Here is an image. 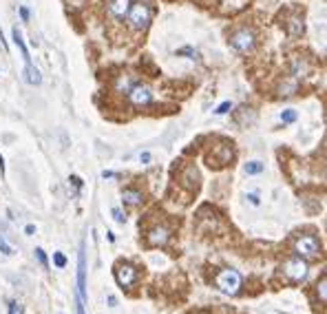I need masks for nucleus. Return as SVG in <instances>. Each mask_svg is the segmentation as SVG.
<instances>
[{
    "instance_id": "1a4fd4ad",
    "label": "nucleus",
    "mask_w": 327,
    "mask_h": 314,
    "mask_svg": "<svg viewBox=\"0 0 327 314\" xmlns=\"http://www.w3.org/2000/svg\"><path fill=\"white\" fill-rule=\"evenodd\" d=\"M84 296H86V255H84V246H82L78 255V299L84 301Z\"/></svg>"
},
{
    "instance_id": "5701e85b",
    "label": "nucleus",
    "mask_w": 327,
    "mask_h": 314,
    "mask_svg": "<svg viewBox=\"0 0 327 314\" xmlns=\"http://www.w3.org/2000/svg\"><path fill=\"white\" fill-rule=\"evenodd\" d=\"M53 264H56L58 268H64V266H66V257L62 255V252H56V255H53Z\"/></svg>"
},
{
    "instance_id": "9b49d317",
    "label": "nucleus",
    "mask_w": 327,
    "mask_h": 314,
    "mask_svg": "<svg viewBox=\"0 0 327 314\" xmlns=\"http://www.w3.org/2000/svg\"><path fill=\"white\" fill-rule=\"evenodd\" d=\"M129 7H131L129 0H108L106 11H108L111 18L122 20V18H126V13H129Z\"/></svg>"
},
{
    "instance_id": "20e7f679",
    "label": "nucleus",
    "mask_w": 327,
    "mask_h": 314,
    "mask_svg": "<svg viewBox=\"0 0 327 314\" xmlns=\"http://www.w3.org/2000/svg\"><path fill=\"white\" fill-rule=\"evenodd\" d=\"M281 270H283V274L292 283H301V281L307 279L310 268H307V264L301 257H289V259L283 261V268H281Z\"/></svg>"
},
{
    "instance_id": "a211bd4d",
    "label": "nucleus",
    "mask_w": 327,
    "mask_h": 314,
    "mask_svg": "<svg viewBox=\"0 0 327 314\" xmlns=\"http://www.w3.org/2000/svg\"><path fill=\"white\" fill-rule=\"evenodd\" d=\"M133 84H135V82H133V80H131L129 76H122L120 80H117V91H124V93H129Z\"/></svg>"
},
{
    "instance_id": "6e6552de",
    "label": "nucleus",
    "mask_w": 327,
    "mask_h": 314,
    "mask_svg": "<svg viewBox=\"0 0 327 314\" xmlns=\"http://www.w3.org/2000/svg\"><path fill=\"white\" fill-rule=\"evenodd\" d=\"M146 239H148V246H166L170 239V228L166 223H157V226H153L148 230Z\"/></svg>"
},
{
    "instance_id": "c756f323",
    "label": "nucleus",
    "mask_w": 327,
    "mask_h": 314,
    "mask_svg": "<svg viewBox=\"0 0 327 314\" xmlns=\"http://www.w3.org/2000/svg\"><path fill=\"white\" fill-rule=\"evenodd\" d=\"M20 18L22 20H29V9H27V7H20Z\"/></svg>"
},
{
    "instance_id": "aec40b11",
    "label": "nucleus",
    "mask_w": 327,
    "mask_h": 314,
    "mask_svg": "<svg viewBox=\"0 0 327 314\" xmlns=\"http://www.w3.org/2000/svg\"><path fill=\"white\" fill-rule=\"evenodd\" d=\"M177 56H181V58H190V60H197V51L192 49V47H184L177 51Z\"/></svg>"
},
{
    "instance_id": "f3484780",
    "label": "nucleus",
    "mask_w": 327,
    "mask_h": 314,
    "mask_svg": "<svg viewBox=\"0 0 327 314\" xmlns=\"http://www.w3.org/2000/svg\"><path fill=\"white\" fill-rule=\"evenodd\" d=\"M243 168H245V173H248V175H259V173L263 170V164L255 160V162H248Z\"/></svg>"
},
{
    "instance_id": "a878e982",
    "label": "nucleus",
    "mask_w": 327,
    "mask_h": 314,
    "mask_svg": "<svg viewBox=\"0 0 327 314\" xmlns=\"http://www.w3.org/2000/svg\"><path fill=\"white\" fill-rule=\"evenodd\" d=\"M113 219H115L117 223H124V221H126V217L122 215V211H120V208H113Z\"/></svg>"
},
{
    "instance_id": "b1692460",
    "label": "nucleus",
    "mask_w": 327,
    "mask_h": 314,
    "mask_svg": "<svg viewBox=\"0 0 327 314\" xmlns=\"http://www.w3.org/2000/svg\"><path fill=\"white\" fill-rule=\"evenodd\" d=\"M35 257H38V261H40V264H42L44 268L49 266V261H47V255H44V250H42V248H35Z\"/></svg>"
},
{
    "instance_id": "f03ea898",
    "label": "nucleus",
    "mask_w": 327,
    "mask_h": 314,
    "mask_svg": "<svg viewBox=\"0 0 327 314\" xmlns=\"http://www.w3.org/2000/svg\"><path fill=\"white\" fill-rule=\"evenodd\" d=\"M292 250L301 259H318V257H321V241H318L314 235H301L294 241Z\"/></svg>"
},
{
    "instance_id": "9d476101",
    "label": "nucleus",
    "mask_w": 327,
    "mask_h": 314,
    "mask_svg": "<svg viewBox=\"0 0 327 314\" xmlns=\"http://www.w3.org/2000/svg\"><path fill=\"white\" fill-rule=\"evenodd\" d=\"M296 93H299V78L285 76L283 80L279 82V86H277L279 98H292V95H296Z\"/></svg>"
},
{
    "instance_id": "f8f14e48",
    "label": "nucleus",
    "mask_w": 327,
    "mask_h": 314,
    "mask_svg": "<svg viewBox=\"0 0 327 314\" xmlns=\"http://www.w3.org/2000/svg\"><path fill=\"white\" fill-rule=\"evenodd\" d=\"M11 38H13V44H16V47L20 49V56H22V60H25L27 64H31V56H29V49H27L25 38H22V33H20V29H18V27H13Z\"/></svg>"
},
{
    "instance_id": "7ed1b4c3",
    "label": "nucleus",
    "mask_w": 327,
    "mask_h": 314,
    "mask_svg": "<svg viewBox=\"0 0 327 314\" xmlns=\"http://www.w3.org/2000/svg\"><path fill=\"white\" fill-rule=\"evenodd\" d=\"M255 44H257V33L250 27H239L230 36V47L234 51H239V54H248Z\"/></svg>"
},
{
    "instance_id": "0eeeda50",
    "label": "nucleus",
    "mask_w": 327,
    "mask_h": 314,
    "mask_svg": "<svg viewBox=\"0 0 327 314\" xmlns=\"http://www.w3.org/2000/svg\"><path fill=\"white\" fill-rule=\"evenodd\" d=\"M115 281L120 288H131L137 281V268L133 264H117L115 266Z\"/></svg>"
},
{
    "instance_id": "393cba45",
    "label": "nucleus",
    "mask_w": 327,
    "mask_h": 314,
    "mask_svg": "<svg viewBox=\"0 0 327 314\" xmlns=\"http://www.w3.org/2000/svg\"><path fill=\"white\" fill-rule=\"evenodd\" d=\"M9 314H25V312H22V305H20V303L11 301V303H9Z\"/></svg>"
},
{
    "instance_id": "412c9836",
    "label": "nucleus",
    "mask_w": 327,
    "mask_h": 314,
    "mask_svg": "<svg viewBox=\"0 0 327 314\" xmlns=\"http://www.w3.org/2000/svg\"><path fill=\"white\" fill-rule=\"evenodd\" d=\"M230 109H232V102H221L219 104V107L217 109H214V113H217V115H226L228 113V111Z\"/></svg>"
},
{
    "instance_id": "4be33fe9",
    "label": "nucleus",
    "mask_w": 327,
    "mask_h": 314,
    "mask_svg": "<svg viewBox=\"0 0 327 314\" xmlns=\"http://www.w3.org/2000/svg\"><path fill=\"white\" fill-rule=\"evenodd\" d=\"M0 252H3V255H11V252H13V248L7 243V239L3 235H0Z\"/></svg>"
},
{
    "instance_id": "bb28decb",
    "label": "nucleus",
    "mask_w": 327,
    "mask_h": 314,
    "mask_svg": "<svg viewBox=\"0 0 327 314\" xmlns=\"http://www.w3.org/2000/svg\"><path fill=\"white\" fill-rule=\"evenodd\" d=\"M248 201H250V204H255V206H259V193H248Z\"/></svg>"
},
{
    "instance_id": "cd10ccee",
    "label": "nucleus",
    "mask_w": 327,
    "mask_h": 314,
    "mask_svg": "<svg viewBox=\"0 0 327 314\" xmlns=\"http://www.w3.org/2000/svg\"><path fill=\"white\" fill-rule=\"evenodd\" d=\"M139 162H142V164H151V153L144 151L142 155H139Z\"/></svg>"
},
{
    "instance_id": "39448f33",
    "label": "nucleus",
    "mask_w": 327,
    "mask_h": 314,
    "mask_svg": "<svg viewBox=\"0 0 327 314\" xmlns=\"http://www.w3.org/2000/svg\"><path fill=\"white\" fill-rule=\"evenodd\" d=\"M217 288H219L224 294L234 296V294L241 290V274L237 272V270H232V268H228V270H221V272L217 274Z\"/></svg>"
},
{
    "instance_id": "2f4dec72",
    "label": "nucleus",
    "mask_w": 327,
    "mask_h": 314,
    "mask_svg": "<svg viewBox=\"0 0 327 314\" xmlns=\"http://www.w3.org/2000/svg\"><path fill=\"white\" fill-rule=\"evenodd\" d=\"M25 233H27V235H33V233H35V228L31 226V223H29V226L25 228Z\"/></svg>"
},
{
    "instance_id": "423d86ee",
    "label": "nucleus",
    "mask_w": 327,
    "mask_h": 314,
    "mask_svg": "<svg viewBox=\"0 0 327 314\" xmlns=\"http://www.w3.org/2000/svg\"><path fill=\"white\" fill-rule=\"evenodd\" d=\"M129 95V102L133 107H148V104H153V89L148 84H133L131 91L126 93Z\"/></svg>"
},
{
    "instance_id": "2eb2a0df",
    "label": "nucleus",
    "mask_w": 327,
    "mask_h": 314,
    "mask_svg": "<svg viewBox=\"0 0 327 314\" xmlns=\"http://www.w3.org/2000/svg\"><path fill=\"white\" fill-rule=\"evenodd\" d=\"M287 31L294 36V38H299V36H303V20L299 16H294V18H289L287 20Z\"/></svg>"
},
{
    "instance_id": "6ab92c4d",
    "label": "nucleus",
    "mask_w": 327,
    "mask_h": 314,
    "mask_svg": "<svg viewBox=\"0 0 327 314\" xmlns=\"http://www.w3.org/2000/svg\"><path fill=\"white\" fill-rule=\"evenodd\" d=\"M296 117H299V113H296L294 109H285L283 113H281V119H283L285 124H292V122H296Z\"/></svg>"
},
{
    "instance_id": "7c9ffc66",
    "label": "nucleus",
    "mask_w": 327,
    "mask_h": 314,
    "mask_svg": "<svg viewBox=\"0 0 327 314\" xmlns=\"http://www.w3.org/2000/svg\"><path fill=\"white\" fill-rule=\"evenodd\" d=\"M71 182L76 184V188H82V179H80L78 175H71Z\"/></svg>"
},
{
    "instance_id": "f257e3e1",
    "label": "nucleus",
    "mask_w": 327,
    "mask_h": 314,
    "mask_svg": "<svg viewBox=\"0 0 327 314\" xmlns=\"http://www.w3.org/2000/svg\"><path fill=\"white\" fill-rule=\"evenodd\" d=\"M151 18H153V11L146 3H133L129 7V13H126V20H129L131 29H135V31H146L148 25H151Z\"/></svg>"
},
{
    "instance_id": "ddd939ff",
    "label": "nucleus",
    "mask_w": 327,
    "mask_h": 314,
    "mask_svg": "<svg viewBox=\"0 0 327 314\" xmlns=\"http://www.w3.org/2000/svg\"><path fill=\"white\" fill-rule=\"evenodd\" d=\"M122 199H124L126 206H139V204H142V199H144V195H142V190H137V188H124Z\"/></svg>"
},
{
    "instance_id": "4468645a",
    "label": "nucleus",
    "mask_w": 327,
    "mask_h": 314,
    "mask_svg": "<svg viewBox=\"0 0 327 314\" xmlns=\"http://www.w3.org/2000/svg\"><path fill=\"white\" fill-rule=\"evenodd\" d=\"M25 78H27L29 84H33V86H38L40 82H42V76H40L38 66H33V64H27V73H25Z\"/></svg>"
},
{
    "instance_id": "473e14b6",
    "label": "nucleus",
    "mask_w": 327,
    "mask_h": 314,
    "mask_svg": "<svg viewBox=\"0 0 327 314\" xmlns=\"http://www.w3.org/2000/svg\"><path fill=\"white\" fill-rule=\"evenodd\" d=\"M0 175H5V160H3V155H0Z\"/></svg>"
},
{
    "instance_id": "dca6fc26",
    "label": "nucleus",
    "mask_w": 327,
    "mask_h": 314,
    "mask_svg": "<svg viewBox=\"0 0 327 314\" xmlns=\"http://www.w3.org/2000/svg\"><path fill=\"white\" fill-rule=\"evenodd\" d=\"M316 299L321 303H327V276H323V279L316 283Z\"/></svg>"
},
{
    "instance_id": "c85d7f7f",
    "label": "nucleus",
    "mask_w": 327,
    "mask_h": 314,
    "mask_svg": "<svg viewBox=\"0 0 327 314\" xmlns=\"http://www.w3.org/2000/svg\"><path fill=\"white\" fill-rule=\"evenodd\" d=\"M76 314H86L84 312V301H80V299H78V303H76Z\"/></svg>"
}]
</instances>
